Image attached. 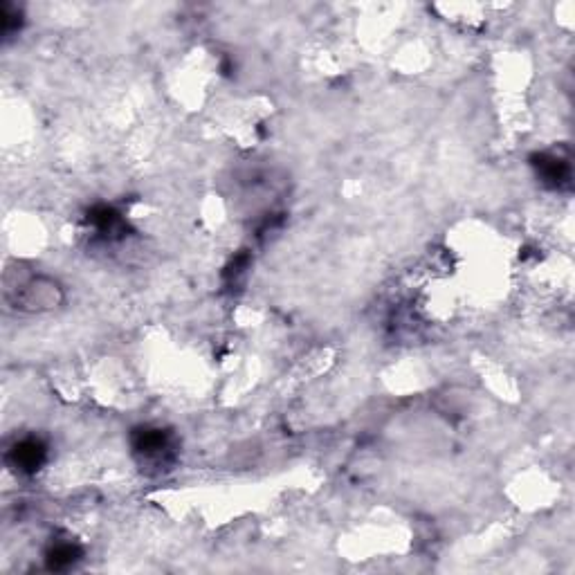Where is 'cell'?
<instances>
[{
    "label": "cell",
    "mask_w": 575,
    "mask_h": 575,
    "mask_svg": "<svg viewBox=\"0 0 575 575\" xmlns=\"http://www.w3.org/2000/svg\"><path fill=\"white\" fill-rule=\"evenodd\" d=\"M131 450L142 470L164 472L178 459V438L158 425H140L131 432Z\"/></svg>",
    "instance_id": "6da1fadb"
},
{
    "label": "cell",
    "mask_w": 575,
    "mask_h": 575,
    "mask_svg": "<svg viewBox=\"0 0 575 575\" xmlns=\"http://www.w3.org/2000/svg\"><path fill=\"white\" fill-rule=\"evenodd\" d=\"M63 301V290L54 279L48 277H27L21 281V286L16 288L14 304L21 310H52L57 308Z\"/></svg>",
    "instance_id": "7a4b0ae2"
},
{
    "label": "cell",
    "mask_w": 575,
    "mask_h": 575,
    "mask_svg": "<svg viewBox=\"0 0 575 575\" xmlns=\"http://www.w3.org/2000/svg\"><path fill=\"white\" fill-rule=\"evenodd\" d=\"M531 167L535 171L537 180H540L546 189L564 191L571 187L573 167H571L569 155H562L555 151L535 153L531 158Z\"/></svg>",
    "instance_id": "3957f363"
},
{
    "label": "cell",
    "mask_w": 575,
    "mask_h": 575,
    "mask_svg": "<svg viewBox=\"0 0 575 575\" xmlns=\"http://www.w3.org/2000/svg\"><path fill=\"white\" fill-rule=\"evenodd\" d=\"M50 447L39 436H23L9 447L5 461L18 474H36L48 463Z\"/></svg>",
    "instance_id": "277c9868"
},
{
    "label": "cell",
    "mask_w": 575,
    "mask_h": 575,
    "mask_svg": "<svg viewBox=\"0 0 575 575\" xmlns=\"http://www.w3.org/2000/svg\"><path fill=\"white\" fill-rule=\"evenodd\" d=\"M86 223L88 227H93L97 239L104 243L122 241L126 236V230H129V223H126V218L120 209L104 203L88 209Z\"/></svg>",
    "instance_id": "5b68a950"
},
{
    "label": "cell",
    "mask_w": 575,
    "mask_h": 575,
    "mask_svg": "<svg viewBox=\"0 0 575 575\" xmlns=\"http://www.w3.org/2000/svg\"><path fill=\"white\" fill-rule=\"evenodd\" d=\"M84 558V549L75 540H54L45 551V567L50 571H68Z\"/></svg>",
    "instance_id": "8992f818"
},
{
    "label": "cell",
    "mask_w": 575,
    "mask_h": 575,
    "mask_svg": "<svg viewBox=\"0 0 575 575\" xmlns=\"http://www.w3.org/2000/svg\"><path fill=\"white\" fill-rule=\"evenodd\" d=\"M21 9L5 3L3 5V12H0V30H3V36H12L14 32L21 30Z\"/></svg>",
    "instance_id": "52a82bcc"
},
{
    "label": "cell",
    "mask_w": 575,
    "mask_h": 575,
    "mask_svg": "<svg viewBox=\"0 0 575 575\" xmlns=\"http://www.w3.org/2000/svg\"><path fill=\"white\" fill-rule=\"evenodd\" d=\"M248 266H250V254H245V252L236 254V257L230 261V266H227L225 272H223V277H225L227 284L234 286L236 281H239L245 275V270H248Z\"/></svg>",
    "instance_id": "ba28073f"
}]
</instances>
